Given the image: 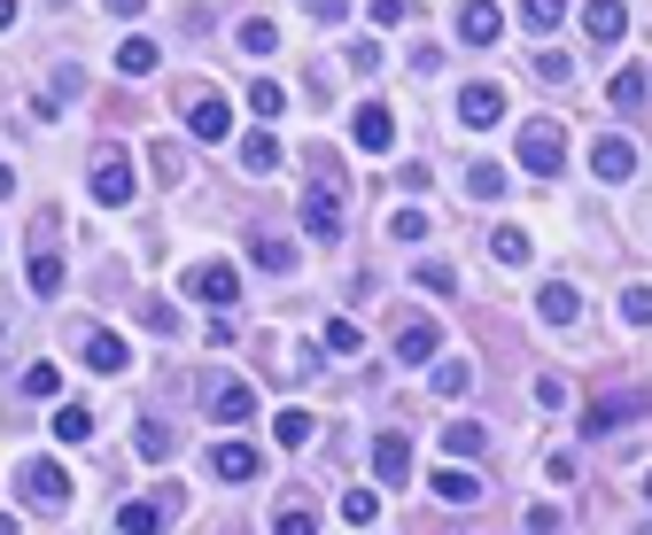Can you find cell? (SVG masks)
Listing matches in <instances>:
<instances>
[{"label":"cell","mask_w":652,"mask_h":535,"mask_svg":"<svg viewBox=\"0 0 652 535\" xmlns=\"http://www.w3.org/2000/svg\"><path fill=\"white\" fill-rule=\"evenodd\" d=\"M303 233H311V241H335V233H342V163H335V155H311V195H303Z\"/></svg>","instance_id":"6da1fadb"},{"label":"cell","mask_w":652,"mask_h":535,"mask_svg":"<svg viewBox=\"0 0 652 535\" xmlns=\"http://www.w3.org/2000/svg\"><path fill=\"white\" fill-rule=\"evenodd\" d=\"M513 163H521L528 178H559V171H567V132H559L551 117H528V125L513 132Z\"/></svg>","instance_id":"7a4b0ae2"},{"label":"cell","mask_w":652,"mask_h":535,"mask_svg":"<svg viewBox=\"0 0 652 535\" xmlns=\"http://www.w3.org/2000/svg\"><path fill=\"white\" fill-rule=\"evenodd\" d=\"M195 396H202V419H218V427H241V419L257 411V388H249V381H233V373H202Z\"/></svg>","instance_id":"3957f363"},{"label":"cell","mask_w":652,"mask_h":535,"mask_svg":"<svg viewBox=\"0 0 652 535\" xmlns=\"http://www.w3.org/2000/svg\"><path fill=\"white\" fill-rule=\"evenodd\" d=\"M16 497H24L32 512H62V504H70V474H62L55 458H24V466H16Z\"/></svg>","instance_id":"277c9868"},{"label":"cell","mask_w":652,"mask_h":535,"mask_svg":"<svg viewBox=\"0 0 652 535\" xmlns=\"http://www.w3.org/2000/svg\"><path fill=\"white\" fill-rule=\"evenodd\" d=\"M86 187H94V202H102V210H125V202H132V163H125V148H94Z\"/></svg>","instance_id":"5b68a950"},{"label":"cell","mask_w":652,"mask_h":535,"mask_svg":"<svg viewBox=\"0 0 652 535\" xmlns=\"http://www.w3.org/2000/svg\"><path fill=\"white\" fill-rule=\"evenodd\" d=\"M187 295H195V303L233 311V303H241V272H233L225 256H202V264H187Z\"/></svg>","instance_id":"8992f818"},{"label":"cell","mask_w":652,"mask_h":535,"mask_svg":"<svg viewBox=\"0 0 652 535\" xmlns=\"http://www.w3.org/2000/svg\"><path fill=\"white\" fill-rule=\"evenodd\" d=\"M55 225H62V218H39V225H32V264H24V280H32L39 295H62V248H55Z\"/></svg>","instance_id":"52a82bcc"},{"label":"cell","mask_w":652,"mask_h":535,"mask_svg":"<svg viewBox=\"0 0 652 535\" xmlns=\"http://www.w3.org/2000/svg\"><path fill=\"white\" fill-rule=\"evenodd\" d=\"M78 357H86L94 373H125V365H132L125 334H109V326H78Z\"/></svg>","instance_id":"ba28073f"},{"label":"cell","mask_w":652,"mask_h":535,"mask_svg":"<svg viewBox=\"0 0 652 535\" xmlns=\"http://www.w3.org/2000/svg\"><path fill=\"white\" fill-rule=\"evenodd\" d=\"M591 171L606 178V187L637 178V140H621V132H598V140H591Z\"/></svg>","instance_id":"9c48e42d"},{"label":"cell","mask_w":652,"mask_h":535,"mask_svg":"<svg viewBox=\"0 0 652 535\" xmlns=\"http://www.w3.org/2000/svg\"><path fill=\"white\" fill-rule=\"evenodd\" d=\"M458 125H474V132H489V125H505V85H466L458 94Z\"/></svg>","instance_id":"30bf717a"},{"label":"cell","mask_w":652,"mask_h":535,"mask_svg":"<svg viewBox=\"0 0 652 535\" xmlns=\"http://www.w3.org/2000/svg\"><path fill=\"white\" fill-rule=\"evenodd\" d=\"M644 411V388H621V396H598L591 411H583V434H614V427H629Z\"/></svg>","instance_id":"8fae6325"},{"label":"cell","mask_w":652,"mask_h":535,"mask_svg":"<svg viewBox=\"0 0 652 535\" xmlns=\"http://www.w3.org/2000/svg\"><path fill=\"white\" fill-rule=\"evenodd\" d=\"M373 474H381L388 489H404V481H412V434H396V427H388V434L373 442Z\"/></svg>","instance_id":"7c38bea8"},{"label":"cell","mask_w":652,"mask_h":535,"mask_svg":"<svg viewBox=\"0 0 652 535\" xmlns=\"http://www.w3.org/2000/svg\"><path fill=\"white\" fill-rule=\"evenodd\" d=\"M498 32H505L498 0H466V9H458V39H466V47H498Z\"/></svg>","instance_id":"4fadbf2b"},{"label":"cell","mask_w":652,"mask_h":535,"mask_svg":"<svg viewBox=\"0 0 652 535\" xmlns=\"http://www.w3.org/2000/svg\"><path fill=\"white\" fill-rule=\"evenodd\" d=\"M435 349H443V326L435 318H396V357H404V365H428Z\"/></svg>","instance_id":"5bb4252c"},{"label":"cell","mask_w":652,"mask_h":535,"mask_svg":"<svg viewBox=\"0 0 652 535\" xmlns=\"http://www.w3.org/2000/svg\"><path fill=\"white\" fill-rule=\"evenodd\" d=\"M350 140H358L365 155H388V148H396V117H388L381 102H365V109L350 117Z\"/></svg>","instance_id":"9a60e30c"},{"label":"cell","mask_w":652,"mask_h":535,"mask_svg":"<svg viewBox=\"0 0 652 535\" xmlns=\"http://www.w3.org/2000/svg\"><path fill=\"white\" fill-rule=\"evenodd\" d=\"M621 32H629V9H621V0H583V39L614 47Z\"/></svg>","instance_id":"2e32d148"},{"label":"cell","mask_w":652,"mask_h":535,"mask_svg":"<svg viewBox=\"0 0 652 535\" xmlns=\"http://www.w3.org/2000/svg\"><path fill=\"white\" fill-rule=\"evenodd\" d=\"M218 481H257V451L249 442H210V458H202Z\"/></svg>","instance_id":"e0dca14e"},{"label":"cell","mask_w":652,"mask_h":535,"mask_svg":"<svg viewBox=\"0 0 652 535\" xmlns=\"http://www.w3.org/2000/svg\"><path fill=\"white\" fill-rule=\"evenodd\" d=\"M187 132H195V140H225V132H233V109H225L218 94H195V102H187Z\"/></svg>","instance_id":"ac0fdd59"},{"label":"cell","mask_w":652,"mask_h":535,"mask_svg":"<svg viewBox=\"0 0 652 535\" xmlns=\"http://www.w3.org/2000/svg\"><path fill=\"white\" fill-rule=\"evenodd\" d=\"M536 318H544V326H575V318H583V295L567 288V280H551V288H536Z\"/></svg>","instance_id":"d6986e66"},{"label":"cell","mask_w":652,"mask_h":535,"mask_svg":"<svg viewBox=\"0 0 652 535\" xmlns=\"http://www.w3.org/2000/svg\"><path fill=\"white\" fill-rule=\"evenodd\" d=\"M443 451H451L458 466H466V458H489V427H481V419H451V427H443Z\"/></svg>","instance_id":"ffe728a7"},{"label":"cell","mask_w":652,"mask_h":535,"mask_svg":"<svg viewBox=\"0 0 652 535\" xmlns=\"http://www.w3.org/2000/svg\"><path fill=\"white\" fill-rule=\"evenodd\" d=\"M249 256H257V272H280V280L295 272V241H280V233H265V225L249 233Z\"/></svg>","instance_id":"44dd1931"},{"label":"cell","mask_w":652,"mask_h":535,"mask_svg":"<svg viewBox=\"0 0 652 535\" xmlns=\"http://www.w3.org/2000/svg\"><path fill=\"white\" fill-rule=\"evenodd\" d=\"M606 102H614V109H629V117H637V109H644V102H652V78H644V70H637V62H629V70H614V85H606Z\"/></svg>","instance_id":"7402d4cb"},{"label":"cell","mask_w":652,"mask_h":535,"mask_svg":"<svg viewBox=\"0 0 652 535\" xmlns=\"http://www.w3.org/2000/svg\"><path fill=\"white\" fill-rule=\"evenodd\" d=\"M272 535H318L311 497H280V504H272Z\"/></svg>","instance_id":"603a6c76"},{"label":"cell","mask_w":652,"mask_h":535,"mask_svg":"<svg viewBox=\"0 0 652 535\" xmlns=\"http://www.w3.org/2000/svg\"><path fill=\"white\" fill-rule=\"evenodd\" d=\"M435 497H443V504H481V474L443 466V474H435Z\"/></svg>","instance_id":"cb8c5ba5"},{"label":"cell","mask_w":652,"mask_h":535,"mask_svg":"<svg viewBox=\"0 0 652 535\" xmlns=\"http://www.w3.org/2000/svg\"><path fill=\"white\" fill-rule=\"evenodd\" d=\"M241 171H249V178L280 171V140H272V132H249V140H241Z\"/></svg>","instance_id":"d4e9b609"},{"label":"cell","mask_w":652,"mask_h":535,"mask_svg":"<svg viewBox=\"0 0 652 535\" xmlns=\"http://www.w3.org/2000/svg\"><path fill=\"white\" fill-rule=\"evenodd\" d=\"M311 434H318V419H311V411H272V442H280V451H303Z\"/></svg>","instance_id":"484cf974"},{"label":"cell","mask_w":652,"mask_h":535,"mask_svg":"<svg viewBox=\"0 0 652 535\" xmlns=\"http://www.w3.org/2000/svg\"><path fill=\"white\" fill-rule=\"evenodd\" d=\"M132 442H140V458H172V451H179V434L163 427V419H140V427H132Z\"/></svg>","instance_id":"4316f807"},{"label":"cell","mask_w":652,"mask_h":535,"mask_svg":"<svg viewBox=\"0 0 652 535\" xmlns=\"http://www.w3.org/2000/svg\"><path fill=\"white\" fill-rule=\"evenodd\" d=\"M148 163H155V178H163V187H179V178H187V155H179V140H148Z\"/></svg>","instance_id":"83f0119b"},{"label":"cell","mask_w":652,"mask_h":535,"mask_svg":"<svg viewBox=\"0 0 652 535\" xmlns=\"http://www.w3.org/2000/svg\"><path fill=\"white\" fill-rule=\"evenodd\" d=\"M155 62H163V47H155V39H125V47H117V70H125V78H148Z\"/></svg>","instance_id":"f1b7e54d"},{"label":"cell","mask_w":652,"mask_h":535,"mask_svg":"<svg viewBox=\"0 0 652 535\" xmlns=\"http://www.w3.org/2000/svg\"><path fill=\"white\" fill-rule=\"evenodd\" d=\"M55 442H94V411L86 404H62L55 411Z\"/></svg>","instance_id":"f546056e"},{"label":"cell","mask_w":652,"mask_h":535,"mask_svg":"<svg viewBox=\"0 0 652 535\" xmlns=\"http://www.w3.org/2000/svg\"><path fill=\"white\" fill-rule=\"evenodd\" d=\"M466 195H474V202H498V195H505V163H474V171H466Z\"/></svg>","instance_id":"4dcf8cb0"},{"label":"cell","mask_w":652,"mask_h":535,"mask_svg":"<svg viewBox=\"0 0 652 535\" xmlns=\"http://www.w3.org/2000/svg\"><path fill=\"white\" fill-rule=\"evenodd\" d=\"M16 388H24L32 404H39V396H62V373L47 365V357H39V365H24V373H16Z\"/></svg>","instance_id":"1f68e13d"},{"label":"cell","mask_w":652,"mask_h":535,"mask_svg":"<svg viewBox=\"0 0 652 535\" xmlns=\"http://www.w3.org/2000/svg\"><path fill=\"white\" fill-rule=\"evenodd\" d=\"M117 535H163V512L140 497V504H125V512H117Z\"/></svg>","instance_id":"d6a6232c"},{"label":"cell","mask_w":652,"mask_h":535,"mask_svg":"<svg viewBox=\"0 0 652 535\" xmlns=\"http://www.w3.org/2000/svg\"><path fill=\"white\" fill-rule=\"evenodd\" d=\"M559 16H567V0H521V24L544 39V32H559Z\"/></svg>","instance_id":"836d02e7"},{"label":"cell","mask_w":652,"mask_h":535,"mask_svg":"<svg viewBox=\"0 0 652 535\" xmlns=\"http://www.w3.org/2000/svg\"><path fill=\"white\" fill-rule=\"evenodd\" d=\"M233 39L249 47V55H272V47H280V24H272V16H249V24L233 32Z\"/></svg>","instance_id":"e575fe53"},{"label":"cell","mask_w":652,"mask_h":535,"mask_svg":"<svg viewBox=\"0 0 652 535\" xmlns=\"http://www.w3.org/2000/svg\"><path fill=\"white\" fill-rule=\"evenodd\" d=\"M489 256H498V264H528V233L521 225H498V233H489Z\"/></svg>","instance_id":"d590c367"},{"label":"cell","mask_w":652,"mask_h":535,"mask_svg":"<svg viewBox=\"0 0 652 535\" xmlns=\"http://www.w3.org/2000/svg\"><path fill=\"white\" fill-rule=\"evenodd\" d=\"M474 388V365H466V357H443V365H435V396H466Z\"/></svg>","instance_id":"8d00e7d4"},{"label":"cell","mask_w":652,"mask_h":535,"mask_svg":"<svg viewBox=\"0 0 652 535\" xmlns=\"http://www.w3.org/2000/svg\"><path fill=\"white\" fill-rule=\"evenodd\" d=\"M342 520H350V527H373V520H381V497H373V489H342Z\"/></svg>","instance_id":"74e56055"},{"label":"cell","mask_w":652,"mask_h":535,"mask_svg":"<svg viewBox=\"0 0 652 535\" xmlns=\"http://www.w3.org/2000/svg\"><path fill=\"white\" fill-rule=\"evenodd\" d=\"M24 349V311H9L0 303V373H9V357Z\"/></svg>","instance_id":"f35d334b"},{"label":"cell","mask_w":652,"mask_h":535,"mask_svg":"<svg viewBox=\"0 0 652 535\" xmlns=\"http://www.w3.org/2000/svg\"><path fill=\"white\" fill-rule=\"evenodd\" d=\"M621 318H629V326H652V280L621 288Z\"/></svg>","instance_id":"ab89813d"},{"label":"cell","mask_w":652,"mask_h":535,"mask_svg":"<svg viewBox=\"0 0 652 535\" xmlns=\"http://www.w3.org/2000/svg\"><path fill=\"white\" fill-rule=\"evenodd\" d=\"M249 109H257V117H280V109H288V85L257 78V85H249Z\"/></svg>","instance_id":"60d3db41"},{"label":"cell","mask_w":652,"mask_h":535,"mask_svg":"<svg viewBox=\"0 0 652 535\" xmlns=\"http://www.w3.org/2000/svg\"><path fill=\"white\" fill-rule=\"evenodd\" d=\"M388 233H396V241H428V210H412V202H404V210L388 218Z\"/></svg>","instance_id":"b9f144b4"},{"label":"cell","mask_w":652,"mask_h":535,"mask_svg":"<svg viewBox=\"0 0 652 535\" xmlns=\"http://www.w3.org/2000/svg\"><path fill=\"white\" fill-rule=\"evenodd\" d=\"M428 295H458V272H451V264H420V272H412Z\"/></svg>","instance_id":"7bdbcfd3"},{"label":"cell","mask_w":652,"mask_h":535,"mask_svg":"<svg viewBox=\"0 0 652 535\" xmlns=\"http://www.w3.org/2000/svg\"><path fill=\"white\" fill-rule=\"evenodd\" d=\"M326 349H335V357H358V349H365V334H358L350 318H335V326H326Z\"/></svg>","instance_id":"ee69618b"},{"label":"cell","mask_w":652,"mask_h":535,"mask_svg":"<svg viewBox=\"0 0 652 535\" xmlns=\"http://www.w3.org/2000/svg\"><path fill=\"white\" fill-rule=\"evenodd\" d=\"M536 404L559 411V404H567V381H559V373H536Z\"/></svg>","instance_id":"f6af8a7d"},{"label":"cell","mask_w":652,"mask_h":535,"mask_svg":"<svg viewBox=\"0 0 652 535\" xmlns=\"http://www.w3.org/2000/svg\"><path fill=\"white\" fill-rule=\"evenodd\" d=\"M567 520H559V504H528V535H559Z\"/></svg>","instance_id":"bcb514c9"},{"label":"cell","mask_w":652,"mask_h":535,"mask_svg":"<svg viewBox=\"0 0 652 535\" xmlns=\"http://www.w3.org/2000/svg\"><path fill=\"white\" fill-rule=\"evenodd\" d=\"M140 318H148V326H155V334H179V311H172V303H148V311H140Z\"/></svg>","instance_id":"7dc6e473"},{"label":"cell","mask_w":652,"mask_h":535,"mask_svg":"<svg viewBox=\"0 0 652 535\" xmlns=\"http://www.w3.org/2000/svg\"><path fill=\"white\" fill-rule=\"evenodd\" d=\"M567 70H575V62H567V55H536V78H544V85H559Z\"/></svg>","instance_id":"c3c4849f"},{"label":"cell","mask_w":652,"mask_h":535,"mask_svg":"<svg viewBox=\"0 0 652 535\" xmlns=\"http://www.w3.org/2000/svg\"><path fill=\"white\" fill-rule=\"evenodd\" d=\"M404 16H412V9H404V0H373V24H388V32H396Z\"/></svg>","instance_id":"681fc988"},{"label":"cell","mask_w":652,"mask_h":535,"mask_svg":"<svg viewBox=\"0 0 652 535\" xmlns=\"http://www.w3.org/2000/svg\"><path fill=\"white\" fill-rule=\"evenodd\" d=\"M311 16H318V24H342V16H350V0H311Z\"/></svg>","instance_id":"f907efd6"},{"label":"cell","mask_w":652,"mask_h":535,"mask_svg":"<svg viewBox=\"0 0 652 535\" xmlns=\"http://www.w3.org/2000/svg\"><path fill=\"white\" fill-rule=\"evenodd\" d=\"M102 9H109V16H140V9H148V0H102Z\"/></svg>","instance_id":"816d5d0a"},{"label":"cell","mask_w":652,"mask_h":535,"mask_svg":"<svg viewBox=\"0 0 652 535\" xmlns=\"http://www.w3.org/2000/svg\"><path fill=\"white\" fill-rule=\"evenodd\" d=\"M9 195H16V171H9V163H0V202H9Z\"/></svg>","instance_id":"f5cc1de1"},{"label":"cell","mask_w":652,"mask_h":535,"mask_svg":"<svg viewBox=\"0 0 652 535\" xmlns=\"http://www.w3.org/2000/svg\"><path fill=\"white\" fill-rule=\"evenodd\" d=\"M9 24H16V0H0V32H9Z\"/></svg>","instance_id":"db71d44e"},{"label":"cell","mask_w":652,"mask_h":535,"mask_svg":"<svg viewBox=\"0 0 652 535\" xmlns=\"http://www.w3.org/2000/svg\"><path fill=\"white\" fill-rule=\"evenodd\" d=\"M0 535H16V520H9V512H0Z\"/></svg>","instance_id":"11a10c76"},{"label":"cell","mask_w":652,"mask_h":535,"mask_svg":"<svg viewBox=\"0 0 652 535\" xmlns=\"http://www.w3.org/2000/svg\"><path fill=\"white\" fill-rule=\"evenodd\" d=\"M629 535H652V520H644V527H629Z\"/></svg>","instance_id":"9f6ffc18"},{"label":"cell","mask_w":652,"mask_h":535,"mask_svg":"<svg viewBox=\"0 0 652 535\" xmlns=\"http://www.w3.org/2000/svg\"><path fill=\"white\" fill-rule=\"evenodd\" d=\"M644 497H652V466H644Z\"/></svg>","instance_id":"6f0895ef"}]
</instances>
